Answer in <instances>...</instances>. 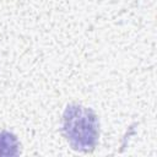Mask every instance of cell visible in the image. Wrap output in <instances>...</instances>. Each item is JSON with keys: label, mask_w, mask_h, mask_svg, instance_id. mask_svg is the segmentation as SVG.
Here are the masks:
<instances>
[{"label": "cell", "mask_w": 157, "mask_h": 157, "mask_svg": "<svg viewBox=\"0 0 157 157\" xmlns=\"http://www.w3.org/2000/svg\"><path fill=\"white\" fill-rule=\"evenodd\" d=\"M63 132L70 146L80 152L94 150L99 137L96 113L80 104H69L63 114Z\"/></svg>", "instance_id": "cell-1"}, {"label": "cell", "mask_w": 157, "mask_h": 157, "mask_svg": "<svg viewBox=\"0 0 157 157\" xmlns=\"http://www.w3.org/2000/svg\"><path fill=\"white\" fill-rule=\"evenodd\" d=\"M20 153V142L17 137L9 131H0V156H17Z\"/></svg>", "instance_id": "cell-2"}]
</instances>
